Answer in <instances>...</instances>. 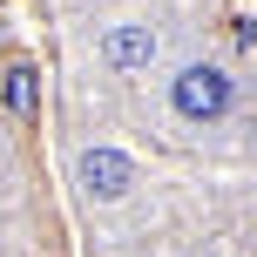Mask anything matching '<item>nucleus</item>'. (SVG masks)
Masks as SVG:
<instances>
[{
	"label": "nucleus",
	"mask_w": 257,
	"mask_h": 257,
	"mask_svg": "<svg viewBox=\"0 0 257 257\" xmlns=\"http://www.w3.org/2000/svg\"><path fill=\"white\" fill-rule=\"evenodd\" d=\"M102 54L115 68H149V54H156V34L149 27H115V34L102 41Z\"/></svg>",
	"instance_id": "nucleus-3"
},
{
	"label": "nucleus",
	"mask_w": 257,
	"mask_h": 257,
	"mask_svg": "<svg viewBox=\"0 0 257 257\" xmlns=\"http://www.w3.org/2000/svg\"><path fill=\"white\" fill-rule=\"evenodd\" d=\"M81 183H88L95 196H122L128 183H136V169H128V156H115V149H88L81 156Z\"/></svg>",
	"instance_id": "nucleus-2"
},
{
	"label": "nucleus",
	"mask_w": 257,
	"mask_h": 257,
	"mask_svg": "<svg viewBox=\"0 0 257 257\" xmlns=\"http://www.w3.org/2000/svg\"><path fill=\"white\" fill-rule=\"evenodd\" d=\"M223 108H230V75L223 68H183L176 75V115H190V122H217Z\"/></svg>",
	"instance_id": "nucleus-1"
},
{
	"label": "nucleus",
	"mask_w": 257,
	"mask_h": 257,
	"mask_svg": "<svg viewBox=\"0 0 257 257\" xmlns=\"http://www.w3.org/2000/svg\"><path fill=\"white\" fill-rule=\"evenodd\" d=\"M7 102L21 108V115L34 108V68H14V75H7Z\"/></svg>",
	"instance_id": "nucleus-4"
}]
</instances>
